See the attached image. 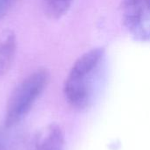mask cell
<instances>
[{
	"instance_id": "8992f818",
	"label": "cell",
	"mask_w": 150,
	"mask_h": 150,
	"mask_svg": "<svg viewBox=\"0 0 150 150\" xmlns=\"http://www.w3.org/2000/svg\"><path fill=\"white\" fill-rule=\"evenodd\" d=\"M45 13L52 18H60L69 10L74 0H42Z\"/></svg>"
},
{
	"instance_id": "7a4b0ae2",
	"label": "cell",
	"mask_w": 150,
	"mask_h": 150,
	"mask_svg": "<svg viewBox=\"0 0 150 150\" xmlns=\"http://www.w3.org/2000/svg\"><path fill=\"white\" fill-rule=\"evenodd\" d=\"M49 82V73L40 68L23 79L10 96L4 114V127L11 128L31 111Z\"/></svg>"
},
{
	"instance_id": "3957f363",
	"label": "cell",
	"mask_w": 150,
	"mask_h": 150,
	"mask_svg": "<svg viewBox=\"0 0 150 150\" xmlns=\"http://www.w3.org/2000/svg\"><path fill=\"white\" fill-rule=\"evenodd\" d=\"M121 17L129 34L140 41H150V0H124Z\"/></svg>"
},
{
	"instance_id": "52a82bcc",
	"label": "cell",
	"mask_w": 150,
	"mask_h": 150,
	"mask_svg": "<svg viewBox=\"0 0 150 150\" xmlns=\"http://www.w3.org/2000/svg\"><path fill=\"white\" fill-rule=\"evenodd\" d=\"M10 128H0V150H12L13 140L9 132Z\"/></svg>"
},
{
	"instance_id": "6da1fadb",
	"label": "cell",
	"mask_w": 150,
	"mask_h": 150,
	"mask_svg": "<svg viewBox=\"0 0 150 150\" xmlns=\"http://www.w3.org/2000/svg\"><path fill=\"white\" fill-rule=\"evenodd\" d=\"M105 60L104 48H93L82 54L73 64L64 83L63 92L69 105L84 108L90 102L92 79Z\"/></svg>"
},
{
	"instance_id": "277c9868",
	"label": "cell",
	"mask_w": 150,
	"mask_h": 150,
	"mask_svg": "<svg viewBox=\"0 0 150 150\" xmlns=\"http://www.w3.org/2000/svg\"><path fill=\"white\" fill-rule=\"evenodd\" d=\"M65 138L62 127L51 123L40 129L35 135L30 150H64Z\"/></svg>"
},
{
	"instance_id": "5b68a950",
	"label": "cell",
	"mask_w": 150,
	"mask_h": 150,
	"mask_svg": "<svg viewBox=\"0 0 150 150\" xmlns=\"http://www.w3.org/2000/svg\"><path fill=\"white\" fill-rule=\"evenodd\" d=\"M17 52V39L12 32L0 38V78L11 68Z\"/></svg>"
},
{
	"instance_id": "ba28073f",
	"label": "cell",
	"mask_w": 150,
	"mask_h": 150,
	"mask_svg": "<svg viewBox=\"0 0 150 150\" xmlns=\"http://www.w3.org/2000/svg\"><path fill=\"white\" fill-rule=\"evenodd\" d=\"M16 0H0V20L10 12Z\"/></svg>"
}]
</instances>
